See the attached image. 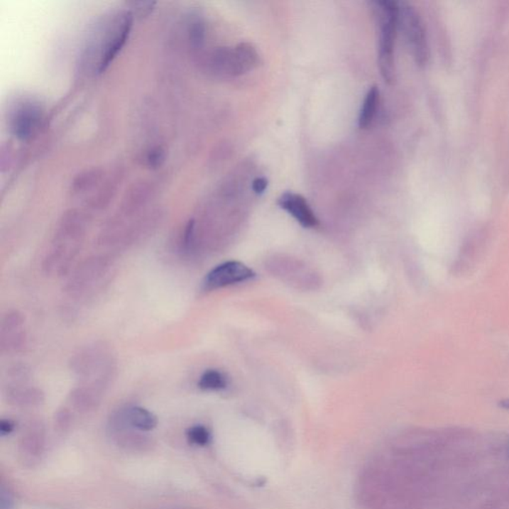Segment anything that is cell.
I'll return each mask as SVG.
<instances>
[{
    "instance_id": "6da1fadb",
    "label": "cell",
    "mask_w": 509,
    "mask_h": 509,
    "mask_svg": "<svg viewBox=\"0 0 509 509\" xmlns=\"http://www.w3.org/2000/svg\"><path fill=\"white\" fill-rule=\"evenodd\" d=\"M133 18L130 9H118L100 17L89 33L81 55L84 72L99 75L108 69L125 46L133 29Z\"/></svg>"
},
{
    "instance_id": "7a4b0ae2",
    "label": "cell",
    "mask_w": 509,
    "mask_h": 509,
    "mask_svg": "<svg viewBox=\"0 0 509 509\" xmlns=\"http://www.w3.org/2000/svg\"><path fill=\"white\" fill-rule=\"evenodd\" d=\"M87 234L86 216L79 210H69L62 216L42 261V270L52 278L70 274L83 249Z\"/></svg>"
},
{
    "instance_id": "3957f363",
    "label": "cell",
    "mask_w": 509,
    "mask_h": 509,
    "mask_svg": "<svg viewBox=\"0 0 509 509\" xmlns=\"http://www.w3.org/2000/svg\"><path fill=\"white\" fill-rule=\"evenodd\" d=\"M163 218L160 208L146 210L133 218L116 215L102 228L97 242L105 249L119 252L131 249L150 239L160 229Z\"/></svg>"
},
{
    "instance_id": "277c9868",
    "label": "cell",
    "mask_w": 509,
    "mask_h": 509,
    "mask_svg": "<svg viewBox=\"0 0 509 509\" xmlns=\"http://www.w3.org/2000/svg\"><path fill=\"white\" fill-rule=\"evenodd\" d=\"M116 357L110 345L96 341L88 344L72 355L69 367L80 384L105 391L116 378Z\"/></svg>"
},
{
    "instance_id": "5b68a950",
    "label": "cell",
    "mask_w": 509,
    "mask_h": 509,
    "mask_svg": "<svg viewBox=\"0 0 509 509\" xmlns=\"http://www.w3.org/2000/svg\"><path fill=\"white\" fill-rule=\"evenodd\" d=\"M111 255H94L73 268L64 285V292L75 302H88L104 290L114 274Z\"/></svg>"
},
{
    "instance_id": "8992f818",
    "label": "cell",
    "mask_w": 509,
    "mask_h": 509,
    "mask_svg": "<svg viewBox=\"0 0 509 509\" xmlns=\"http://www.w3.org/2000/svg\"><path fill=\"white\" fill-rule=\"evenodd\" d=\"M379 31L378 65L382 78L395 81L394 47L399 27V2L378 0L371 2Z\"/></svg>"
},
{
    "instance_id": "52a82bcc",
    "label": "cell",
    "mask_w": 509,
    "mask_h": 509,
    "mask_svg": "<svg viewBox=\"0 0 509 509\" xmlns=\"http://www.w3.org/2000/svg\"><path fill=\"white\" fill-rule=\"evenodd\" d=\"M208 72L219 77H237L259 64V54L252 44L240 43L233 48L220 47L203 59Z\"/></svg>"
},
{
    "instance_id": "ba28073f",
    "label": "cell",
    "mask_w": 509,
    "mask_h": 509,
    "mask_svg": "<svg viewBox=\"0 0 509 509\" xmlns=\"http://www.w3.org/2000/svg\"><path fill=\"white\" fill-rule=\"evenodd\" d=\"M399 27L408 42L415 62L419 66L426 65L429 59L426 28L419 12L408 2H399Z\"/></svg>"
},
{
    "instance_id": "9c48e42d",
    "label": "cell",
    "mask_w": 509,
    "mask_h": 509,
    "mask_svg": "<svg viewBox=\"0 0 509 509\" xmlns=\"http://www.w3.org/2000/svg\"><path fill=\"white\" fill-rule=\"evenodd\" d=\"M9 125L12 135L21 141L35 135L43 120L44 111L39 102L31 98L16 101L9 113Z\"/></svg>"
},
{
    "instance_id": "30bf717a",
    "label": "cell",
    "mask_w": 509,
    "mask_h": 509,
    "mask_svg": "<svg viewBox=\"0 0 509 509\" xmlns=\"http://www.w3.org/2000/svg\"><path fill=\"white\" fill-rule=\"evenodd\" d=\"M27 342L26 317L18 310H9L0 322V351L9 355L21 354L26 349Z\"/></svg>"
},
{
    "instance_id": "8fae6325",
    "label": "cell",
    "mask_w": 509,
    "mask_h": 509,
    "mask_svg": "<svg viewBox=\"0 0 509 509\" xmlns=\"http://www.w3.org/2000/svg\"><path fill=\"white\" fill-rule=\"evenodd\" d=\"M254 270L238 261H228L216 266L205 275L202 287L205 290H215L239 284L255 278Z\"/></svg>"
},
{
    "instance_id": "7c38bea8",
    "label": "cell",
    "mask_w": 509,
    "mask_h": 509,
    "mask_svg": "<svg viewBox=\"0 0 509 509\" xmlns=\"http://www.w3.org/2000/svg\"><path fill=\"white\" fill-rule=\"evenodd\" d=\"M278 204L282 209L292 215L302 227L312 228L319 224L317 216L312 210L307 199L300 195L285 192L280 196Z\"/></svg>"
},
{
    "instance_id": "4fadbf2b",
    "label": "cell",
    "mask_w": 509,
    "mask_h": 509,
    "mask_svg": "<svg viewBox=\"0 0 509 509\" xmlns=\"http://www.w3.org/2000/svg\"><path fill=\"white\" fill-rule=\"evenodd\" d=\"M114 424L120 427H130L138 431H151L158 425V418L148 409L131 406L121 409L114 417Z\"/></svg>"
},
{
    "instance_id": "5bb4252c",
    "label": "cell",
    "mask_w": 509,
    "mask_h": 509,
    "mask_svg": "<svg viewBox=\"0 0 509 509\" xmlns=\"http://www.w3.org/2000/svg\"><path fill=\"white\" fill-rule=\"evenodd\" d=\"M103 390L90 385L79 384L72 390L70 399L77 408L88 410L95 407L100 402Z\"/></svg>"
},
{
    "instance_id": "9a60e30c",
    "label": "cell",
    "mask_w": 509,
    "mask_h": 509,
    "mask_svg": "<svg viewBox=\"0 0 509 509\" xmlns=\"http://www.w3.org/2000/svg\"><path fill=\"white\" fill-rule=\"evenodd\" d=\"M9 398L17 404L34 405L41 403L43 400V392L36 387L26 386V385L14 384L9 387Z\"/></svg>"
},
{
    "instance_id": "2e32d148",
    "label": "cell",
    "mask_w": 509,
    "mask_h": 509,
    "mask_svg": "<svg viewBox=\"0 0 509 509\" xmlns=\"http://www.w3.org/2000/svg\"><path fill=\"white\" fill-rule=\"evenodd\" d=\"M379 100V89L377 86H372L365 96L363 105L360 110L359 126L360 128H366L371 125L375 113H376L377 104Z\"/></svg>"
},
{
    "instance_id": "e0dca14e",
    "label": "cell",
    "mask_w": 509,
    "mask_h": 509,
    "mask_svg": "<svg viewBox=\"0 0 509 509\" xmlns=\"http://www.w3.org/2000/svg\"><path fill=\"white\" fill-rule=\"evenodd\" d=\"M197 385L203 391H221L227 388L228 378L220 370L208 369L201 375Z\"/></svg>"
},
{
    "instance_id": "ac0fdd59",
    "label": "cell",
    "mask_w": 509,
    "mask_h": 509,
    "mask_svg": "<svg viewBox=\"0 0 509 509\" xmlns=\"http://www.w3.org/2000/svg\"><path fill=\"white\" fill-rule=\"evenodd\" d=\"M188 40L191 48L200 50L204 45L206 36V27L204 21L198 14L191 16L187 22Z\"/></svg>"
},
{
    "instance_id": "d6986e66",
    "label": "cell",
    "mask_w": 509,
    "mask_h": 509,
    "mask_svg": "<svg viewBox=\"0 0 509 509\" xmlns=\"http://www.w3.org/2000/svg\"><path fill=\"white\" fill-rule=\"evenodd\" d=\"M187 438L191 443L197 444V446H207L211 441V434L209 429L201 425L191 427L187 431Z\"/></svg>"
},
{
    "instance_id": "ffe728a7",
    "label": "cell",
    "mask_w": 509,
    "mask_h": 509,
    "mask_svg": "<svg viewBox=\"0 0 509 509\" xmlns=\"http://www.w3.org/2000/svg\"><path fill=\"white\" fill-rule=\"evenodd\" d=\"M166 153L163 146H156L146 151L143 160L150 168H158L165 163Z\"/></svg>"
},
{
    "instance_id": "44dd1931",
    "label": "cell",
    "mask_w": 509,
    "mask_h": 509,
    "mask_svg": "<svg viewBox=\"0 0 509 509\" xmlns=\"http://www.w3.org/2000/svg\"><path fill=\"white\" fill-rule=\"evenodd\" d=\"M131 9L133 16H146L153 11L155 6V1H133L130 2Z\"/></svg>"
},
{
    "instance_id": "7402d4cb",
    "label": "cell",
    "mask_w": 509,
    "mask_h": 509,
    "mask_svg": "<svg viewBox=\"0 0 509 509\" xmlns=\"http://www.w3.org/2000/svg\"><path fill=\"white\" fill-rule=\"evenodd\" d=\"M268 187V180L265 177L256 178L252 183L253 191L256 195H261L265 192Z\"/></svg>"
},
{
    "instance_id": "603a6c76",
    "label": "cell",
    "mask_w": 509,
    "mask_h": 509,
    "mask_svg": "<svg viewBox=\"0 0 509 509\" xmlns=\"http://www.w3.org/2000/svg\"><path fill=\"white\" fill-rule=\"evenodd\" d=\"M14 429V423L11 420H1L0 422V433L2 436L11 434Z\"/></svg>"
},
{
    "instance_id": "cb8c5ba5",
    "label": "cell",
    "mask_w": 509,
    "mask_h": 509,
    "mask_svg": "<svg viewBox=\"0 0 509 509\" xmlns=\"http://www.w3.org/2000/svg\"><path fill=\"white\" fill-rule=\"evenodd\" d=\"M1 509H12V500L9 496H4V493H1Z\"/></svg>"
},
{
    "instance_id": "d4e9b609",
    "label": "cell",
    "mask_w": 509,
    "mask_h": 509,
    "mask_svg": "<svg viewBox=\"0 0 509 509\" xmlns=\"http://www.w3.org/2000/svg\"><path fill=\"white\" fill-rule=\"evenodd\" d=\"M499 406L509 411V399L503 400V401L499 402Z\"/></svg>"
}]
</instances>
